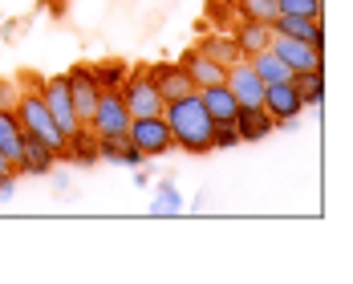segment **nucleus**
I'll return each mask as SVG.
<instances>
[{"label": "nucleus", "instance_id": "obj_10", "mask_svg": "<svg viewBox=\"0 0 353 284\" xmlns=\"http://www.w3.org/2000/svg\"><path fill=\"white\" fill-rule=\"evenodd\" d=\"M65 81H70V98H73V110H77V122L85 126L90 122V114L98 106V94H102V85H98V77L90 65H77V70L65 73Z\"/></svg>", "mask_w": 353, "mask_h": 284}, {"label": "nucleus", "instance_id": "obj_18", "mask_svg": "<svg viewBox=\"0 0 353 284\" xmlns=\"http://www.w3.org/2000/svg\"><path fill=\"white\" fill-rule=\"evenodd\" d=\"M98 142V159H106V163H118V167H142L146 159H142V150L134 142L126 139H94Z\"/></svg>", "mask_w": 353, "mask_h": 284}, {"label": "nucleus", "instance_id": "obj_11", "mask_svg": "<svg viewBox=\"0 0 353 284\" xmlns=\"http://www.w3.org/2000/svg\"><path fill=\"white\" fill-rule=\"evenodd\" d=\"M146 70H150V77H154V85H159L163 102H175V98L195 94L191 77H187V70H183L179 61H159V65H146Z\"/></svg>", "mask_w": 353, "mask_h": 284}, {"label": "nucleus", "instance_id": "obj_2", "mask_svg": "<svg viewBox=\"0 0 353 284\" xmlns=\"http://www.w3.org/2000/svg\"><path fill=\"white\" fill-rule=\"evenodd\" d=\"M17 122H21V130L29 134V139L45 142L57 159H65V146H70V139L61 134V126L53 122V114L45 110V98H41V90H25L21 85V98H17Z\"/></svg>", "mask_w": 353, "mask_h": 284}, {"label": "nucleus", "instance_id": "obj_28", "mask_svg": "<svg viewBox=\"0 0 353 284\" xmlns=\"http://www.w3.org/2000/svg\"><path fill=\"white\" fill-rule=\"evenodd\" d=\"M8 171H17V167H12V163L4 159V150H0V175H8Z\"/></svg>", "mask_w": 353, "mask_h": 284}, {"label": "nucleus", "instance_id": "obj_16", "mask_svg": "<svg viewBox=\"0 0 353 284\" xmlns=\"http://www.w3.org/2000/svg\"><path fill=\"white\" fill-rule=\"evenodd\" d=\"M53 163H57V154L45 146V142H37L25 134V146H21V159H17V175H49L53 171Z\"/></svg>", "mask_w": 353, "mask_h": 284}, {"label": "nucleus", "instance_id": "obj_25", "mask_svg": "<svg viewBox=\"0 0 353 284\" xmlns=\"http://www.w3.org/2000/svg\"><path fill=\"white\" fill-rule=\"evenodd\" d=\"M281 12H288V17H325V0H281Z\"/></svg>", "mask_w": 353, "mask_h": 284}, {"label": "nucleus", "instance_id": "obj_14", "mask_svg": "<svg viewBox=\"0 0 353 284\" xmlns=\"http://www.w3.org/2000/svg\"><path fill=\"white\" fill-rule=\"evenodd\" d=\"M199 94V102L208 106V114H212L215 126H236V114H240V106H236V98L228 94V85L219 81V85H203V90H195Z\"/></svg>", "mask_w": 353, "mask_h": 284}, {"label": "nucleus", "instance_id": "obj_6", "mask_svg": "<svg viewBox=\"0 0 353 284\" xmlns=\"http://www.w3.org/2000/svg\"><path fill=\"white\" fill-rule=\"evenodd\" d=\"M126 139L142 150V159H159V154H167V150L175 146V142H171V126H167V118H163V114H150V118H130Z\"/></svg>", "mask_w": 353, "mask_h": 284}, {"label": "nucleus", "instance_id": "obj_7", "mask_svg": "<svg viewBox=\"0 0 353 284\" xmlns=\"http://www.w3.org/2000/svg\"><path fill=\"white\" fill-rule=\"evenodd\" d=\"M272 49L281 53V61L292 70V77L305 70H325V49L309 45V41H296V37H284V33H272Z\"/></svg>", "mask_w": 353, "mask_h": 284}, {"label": "nucleus", "instance_id": "obj_12", "mask_svg": "<svg viewBox=\"0 0 353 284\" xmlns=\"http://www.w3.org/2000/svg\"><path fill=\"white\" fill-rule=\"evenodd\" d=\"M232 41L240 45V53L252 57V53H260V49H268L272 45V25L268 21H248V17H236V25L228 29Z\"/></svg>", "mask_w": 353, "mask_h": 284}, {"label": "nucleus", "instance_id": "obj_20", "mask_svg": "<svg viewBox=\"0 0 353 284\" xmlns=\"http://www.w3.org/2000/svg\"><path fill=\"white\" fill-rule=\"evenodd\" d=\"M21 146H25V130H21V122H17V110H0V150H4V159L17 167V159H21Z\"/></svg>", "mask_w": 353, "mask_h": 284}, {"label": "nucleus", "instance_id": "obj_27", "mask_svg": "<svg viewBox=\"0 0 353 284\" xmlns=\"http://www.w3.org/2000/svg\"><path fill=\"white\" fill-rule=\"evenodd\" d=\"M17 98H21V81L0 77V110H17Z\"/></svg>", "mask_w": 353, "mask_h": 284}, {"label": "nucleus", "instance_id": "obj_22", "mask_svg": "<svg viewBox=\"0 0 353 284\" xmlns=\"http://www.w3.org/2000/svg\"><path fill=\"white\" fill-rule=\"evenodd\" d=\"M292 85H296V94H301V102L305 106H321V98H325V70H305L292 77Z\"/></svg>", "mask_w": 353, "mask_h": 284}, {"label": "nucleus", "instance_id": "obj_23", "mask_svg": "<svg viewBox=\"0 0 353 284\" xmlns=\"http://www.w3.org/2000/svg\"><path fill=\"white\" fill-rule=\"evenodd\" d=\"M236 8V17H248V21H276L281 17V0H228Z\"/></svg>", "mask_w": 353, "mask_h": 284}, {"label": "nucleus", "instance_id": "obj_24", "mask_svg": "<svg viewBox=\"0 0 353 284\" xmlns=\"http://www.w3.org/2000/svg\"><path fill=\"white\" fill-rule=\"evenodd\" d=\"M150 212L154 215H179L183 212V191H179L171 179H163V183L154 187V203H150Z\"/></svg>", "mask_w": 353, "mask_h": 284}, {"label": "nucleus", "instance_id": "obj_1", "mask_svg": "<svg viewBox=\"0 0 353 284\" xmlns=\"http://www.w3.org/2000/svg\"><path fill=\"white\" fill-rule=\"evenodd\" d=\"M163 118L171 126V142L183 146L187 154H208L215 150V122L208 106L199 102V94H187V98H175L163 106Z\"/></svg>", "mask_w": 353, "mask_h": 284}, {"label": "nucleus", "instance_id": "obj_15", "mask_svg": "<svg viewBox=\"0 0 353 284\" xmlns=\"http://www.w3.org/2000/svg\"><path fill=\"white\" fill-rule=\"evenodd\" d=\"M179 65L187 70V77H191V85H195V90H203V85H219V81H223V73H228L223 65H215L208 53H199V49H187Z\"/></svg>", "mask_w": 353, "mask_h": 284}, {"label": "nucleus", "instance_id": "obj_5", "mask_svg": "<svg viewBox=\"0 0 353 284\" xmlns=\"http://www.w3.org/2000/svg\"><path fill=\"white\" fill-rule=\"evenodd\" d=\"M37 90H41V98H45V110L53 114V122L61 126V134H65V139H77L85 126L77 122V110H73V98H70V81H65V73L37 81Z\"/></svg>", "mask_w": 353, "mask_h": 284}, {"label": "nucleus", "instance_id": "obj_9", "mask_svg": "<svg viewBox=\"0 0 353 284\" xmlns=\"http://www.w3.org/2000/svg\"><path fill=\"white\" fill-rule=\"evenodd\" d=\"M223 85H228V94L236 98V106L240 110H256L260 102H264V81H260L256 70L248 65V57L244 61H236L232 70L223 73Z\"/></svg>", "mask_w": 353, "mask_h": 284}, {"label": "nucleus", "instance_id": "obj_13", "mask_svg": "<svg viewBox=\"0 0 353 284\" xmlns=\"http://www.w3.org/2000/svg\"><path fill=\"white\" fill-rule=\"evenodd\" d=\"M272 33L296 37V41H309V45L325 49V21L321 17H288V12H281L272 21Z\"/></svg>", "mask_w": 353, "mask_h": 284}, {"label": "nucleus", "instance_id": "obj_21", "mask_svg": "<svg viewBox=\"0 0 353 284\" xmlns=\"http://www.w3.org/2000/svg\"><path fill=\"white\" fill-rule=\"evenodd\" d=\"M276 122L268 118V110L264 106H256V110H240L236 114V134H240V142H256V139H264L268 130H272Z\"/></svg>", "mask_w": 353, "mask_h": 284}, {"label": "nucleus", "instance_id": "obj_19", "mask_svg": "<svg viewBox=\"0 0 353 284\" xmlns=\"http://www.w3.org/2000/svg\"><path fill=\"white\" fill-rule=\"evenodd\" d=\"M248 65L256 70V77H260L264 85H272V81H292V70L281 61V53H276L272 45H268V49H260V53H252V57H248Z\"/></svg>", "mask_w": 353, "mask_h": 284}, {"label": "nucleus", "instance_id": "obj_4", "mask_svg": "<svg viewBox=\"0 0 353 284\" xmlns=\"http://www.w3.org/2000/svg\"><path fill=\"white\" fill-rule=\"evenodd\" d=\"M85 130H90L94 139H122V134L130 130V110H126V102H122L118 90H102V94H98V106L90 114Z\"/></svg>", "mask_w": 353, "mask_h": 284}, {"label": "nucleus", "instance_id": "obj_8", "mask_svg": "<svg viewBox=\"0 0 353 284\" xmlns=\"http://www.w3.org/2000/svg\"><path fill=\"white\" fill-rule=\"evenodd\" d=\"M260 106L268 110V118H272L276 126H288V122H296V118L305 114V102H301V94H296L292 81H272V85H264V102H260Z\"/></svg>", "mask_w": 353, "mask_h": 284}, {"label": "nucleus", "instance_id": "obj_26", "mask_svg": "<svg viewBox=\"0 0 353 284\" xmlns=\"http://www.w3.org/2000/svg\"><path fill=\"white\" fill-rule=\"evenodd\" d=\"M94 77H98L102 90H118L122 77H126V65H118V61H114V65H102V70H94Z\"/></svg>", "mask_w": 353, "mask_h": 284}, {"label": "nucleus", "instance_id": "obj_3", "mask_svg": "<svg viewBox=\"0 0 353 284\" xmlns=\"http://www.w3.org/2000/svg\"><path fill=\"white\" fill-rule=\"evenodd\" d=\"M118 94H122V102H126V110H130V118H150V114H163V106H167L146 65L126 70L122 85H118Z\"/></svg>", "mask_w": 353, "mask_h": 284}, {"label": "nucleus", "instance_id": "obj_17", "mask_svg": "<svg viewBox=\"0 0 353 284\" xmlns=\"http://www.w3.org/2000/svg\"><path fill=\"white\" fill-rule=\"evenodd\" d=\"M195 49H199V53H208L215 65H223V70H232L236 61H244V53H240V45L232 41V33H208Z\"/></svg>", "mask_w": 353, "mask_h": 284}]
</instances>
